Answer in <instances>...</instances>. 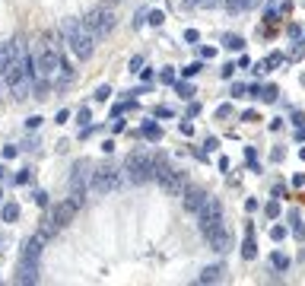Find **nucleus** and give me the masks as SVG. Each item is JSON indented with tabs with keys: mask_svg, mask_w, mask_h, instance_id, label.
<instances>
[{
	"mask_svg": "<svg viewBox=\"0 0 305 286\" xmlns=\"http://www.w3.org/2000/svg\"><path fill=\"white\" fill-rule=\"evenodd\" d=\"M60 32H64V38H67V45H70L73 57L89 60V57L95 54V38L89 35V29L83 25V19H64Z\"/></svg>",
	"mask_w": 305,
	"mask_h": 286,
	"instance_id": "obj_1",
	"label": "nucleus"
},
{
	"mask_svg": "<svg viewBox=\"0 0 305 286\" xmlns=\"http://www.w3.org/2000/svg\"><path fill=\"white\" fill-rule=\"evenodd\" d=\"M124 175L130 185H146V181H153V156L150 153H130L127 162H124Z\"/></svg>",
	"mask_w": 305,
	"mask_h": 286,
	"instance_id": "obj_2",
	"label": "nucleus"
},
{
	"mask_svg": "<svg viewBox=\"0 0 305 286\" xmlns=\"http://www.w3.org/2000/svg\"><path fill=\"white\" fill-rule=\"evenodd\" d=\"M83 25L89 29V35L99 41V38L111 35V29H115V16H111L108 6H95V10H89L83 16Z\"/></svg>",
	"mask_w": 305,
	"mask_h": 286,
	"instance_id": "obj_3",
	"label": "nucleus"
},
{
	"mask_svg": "<svg viewBox=\"0 0 305 286\" xmlns=\"http://www.w3.org/2000/svg\"><path fill=\"white\" fill-rule=\"evenodd\" d=\"M89 178H92V191H95V194H108V191L121 188V172L115 166H108V162H105V166H99Z\"/></svg>",
	"mask_w": 305,
	"mask_h": 286,
	"instance_id": "obj_4",
	"label": "nucleus"
},
{
	"mask_svg": "<svg viewBox=\"0 0 305 286\" xmlns=\"http://www.w3.org/2000/svg\"><path fill=\"white\" fill-rule=\"evenodd\" d=\"M35 64H38V73L45 76V80L57 73V67H60V51H57L54 41H51V35H48L45 41H41V54H38Z\"/></svg>",
	"mask_w": 305,
	"mask_h": 286,
	"instance_id": "obj_5",
	"label": "nucleus"
},
{
	"mask_svg": "<svg viewBox=\"0 0 305 286\" xmlns=\"http://www.w3.org/2000/svg\"><path fill=\"white\" fill-rule=\"evenodd\" d=\"M83 207V201H76V197H70V201H60V204H54V210H51V229H64V226H70L73 223V216H76V210Z\"/></svg>",
	"mask_w": 305,
	"mask_h": 286,
	"instance_id": "obj_6",
	"label": "nucleus"
},
{
	"mask_svg": "<svg viewBox=\"0 0 305 286\" xmlns=\"http://www.w3.org/2000/svg\"><path fill=\"white\" fill-rule=\"evenodd\" d=\"M197 216H200V232H207L213 226H223V207H220L216 197H207L204 207L197 210Z\"/></svg>",
	"mask_w": 305,
	"mask_h": 286,
	"instance_id": "obj_7",
	"label": "nucleus"
},
{
	"mask_svg": "<svg viewBox=\"0 0 305 286\" xmlns=\"http://www.w3.org/2000/svg\"><path fill=\"white\" fill-rule=\"evenodd\" d=\"M92 162L89 159H80L73 166V175H70V191H73V197L76 201H83V194H86V185H89V175H92Z\"/></svg>",
	"mask_w": 305,
	"mask_h": 286,
	"instance_id": "obj_8",
	"label": "nucleus"
},
{
	"mask_svg": "<svg viewBox=\"0 0 305 286\" xmlns=\"http://www.w3.org/2000/svg\"><path fill=\"white\" fill-rule=\"evenodd\" d=\"M204 236H207V245H210V248L216 251V255L229 251V245H232V236L226 232V226H213V229H207Z\"/></svg>",
	"mask_w": 305,
	"mask_h": 286,
	"instance_id": "obj_9",
	"label": "nucleus"
},
{
	"mask_svg": "<svg viewBox=\"0 0 305 286\" xmlns=\"http://www.w3.org/2000/svg\"><path fill=\"white\" fill-rule=\"evenodd\" d=\"M207 197H210V194H207L204 188L188 185V188H185V210H188V213H197L200 207H204V201H207Z\"/></svg>",
	"mask_w": 305,
	"mask_h": 286,
	"instance_id": "obj_10",
	"label": "nucleus"
},
{
	"mask_svg": "<svg viewBox=\"0 0 305 286\" xmlns=\"http://www.w3.org/2000/svg\"><path fill=\"white\" fill-rule=\"evenodd\" d=\"M16 283H38V264L35 261H19V271H16V277H13Z\"/></svg>",
	"mask_w": 305,
	"mask_h": 286,
	"instance_id": "obj_11",
	"label": "nucleus"
},
{
	"mask_svg": "<svg viewBox=\"0 0 305 286\" xmlns=\"http://www.w3.org/2000/svg\"><path fill=\"white\" fill-rule=\"evenodd\" d=\"M41 245H45V236L38 232V236H32L29 242H25L22 258H25V261H35V264H38V258H41Z\"/></svg>",
	"mask_w": 305,
	"mask_h": 286,
	"instance_id": "obj_12",
	"label": "nucleus"
},
{
	"mask_svg": "<svg viewBox=\"0 0 305 286\" xmlns=\"http://www.w3.org/2000/svg\"><path fill=\"white\" fill-rule=\"evenodd\" d=\"M223 274H226V267H223V264H210V267H204V271H200L197 280H200V283H220V280H223Z\"/></svg>",
	"mask_w": 305,
	"mask_h": 286,
	"instance_id": "obj_13",
	"label": "nucleus"
},
{
	"mask_svg": "<svg viewBox=\"0 0 305 286\" xmlns=\"http://www.w3.org/2000/svg\"><path fill=\"white\" fill-rule=\"evenodd\" d=\"M242 258H245V261H255V258H258V242H255V229H251V226H248L245 245H242Z\"/></svg>",
	"mask_w": 305,
	"mask_h": 286,
	"instance_id": "obj_14",
	"label": "nucleus"
},
{
	"mask_svg": "<svg viewBox=\"0 0 305 286\" xmlns=\"http://www.w3.org/2000/svg\"><path fill=\"white\" fill-rule=\"evenodd\" d=\"M19 204H16V201H6V204H0V216H3V223H16V220H19Z\"/></svg>",
	"mask_w": 305,
	"mask_h": 286,
	"instance_id": "obj_15",
	"label": "nucleus"
},
{
	"mask_svg": "<svg viewBox=\"0 0 305 286\" xmlns=\"http://www.w3.org/2000/svg\"><path fill=\"white\" fill-rule=\"evenodd\" d=\"M140 137H146V140H153V143H159V140H162V127H159V124H143Z\"/></svg>",
	"mask_w": 305,
	"mask_h": 286,
	"instance_id": "obj_16",
	"label": "nucleus"
},
{
	"mask_svg": "<svg viewBox=\"0 0 305 286\" xmlns=\"http://www.w3.org/2000/svg\"><path fill=\"white\" fill-rule=\"evenodd\" d=\"M223 48H229V51H242V48H245V38H242V35H226V38H223Z\"/></svg>",
	"mask_w": 305,
	"mask_h": 286,
	"instance_id": "obj_17",
	"label": "nucleus"
},
{
	"mask_svg": "<svg viewBox=\"0 0 305 286\" xmlns=\"http://www.w3.org/2000/svg\"><path fill=\"white\" fill-rule=\"evenodd\" d=\"M175 92L181 95V99H191V95H194V86H191L188 80H175Z\"/></svg>",
	"mask_w": 305,
	"mask_h": 286,
	"instance_id": "obj_18",
	"label": "nucleus"
},
{
	"mask_svg": "<svg viewBox=\"0 0 305 286\" xmlns=\"http://www.w3.org/2000/svg\"><path fill=\"white\" fill-rule=\"evenodd\" d=\"M270 264H274V271H286V267H290V258L277 251V255H270Z\"/></svg>",
	"mask_w": 305,
	"mask_h": 286,
	"instance_id": "obj_19",
	"label": "nucleus"
},
{
	"mask_svg": "<svg viewBox=\"0 0 305 286\" xmlns=\"http://www.w3.org/2000/svg\"><path fill=\"white\" fill-rule=\"evenodd\" d=\"M220 3H223V6H226V10H229V13H239L242 6H248V0H220Z\"/></svg>",
	"mask_w": 305,
	"mask_h": 286,
	"instance_id": "obj_20",
	"label": "nucleus"
},
{
	"mask_svg": "<svg viewBox=\"0 0 305 286\" xmlns=\"http://www.w3.org/2000/svg\"><path fill=\"white\" fill-rule=\"evenodd\" d=\"M200 70H204V64H200V60H197V64H188L185 70H181V76H185V80H191V76H197Z\"/></svg>",
	"mask_w": 305,
	"mask_h": 286,
	"instance_id": "obj_21",
	"label": "nucleus"
},
{
	"mask_svg": "<svg viewBox=\"0 0 305 286\" xmlns=\"http://www.w3.org/2000/svg\"><path fill=\"white\" fill-rule=\"evenodd\" d=\"M261 92H264V102H277V92H280V89L270 83V86H261Z\"/></svg>",
	"mask_w": 305,
	"mask_h": 286,
	"instance_id": "obj_22",
	"label": "nucleus"
},
{
	"mask_svg": "<svg viewBox=\"0 0 305 286\" xmlns=\"http://www.w3.org/2000/svg\"><path fill=\"white\" fill-rule=\"evenodd\" d=\"M280 64H283V54H280V51H274V54L264 60V67H280Z\"/></svg>",
	"mask_w": 305,
	"mask_h": 286,
	"instance_id": "obj_23",
	"label": "nucleus"
},
{
	"mask_svg": "<svg viewBox=\"0 0 305 286\" xmlns=\"http://www.w3.org/2000/svg\"><path fill=\"white\" fill-rule=\"evenodd\" d=\"M264 213L270 216V220H277V216H280V204H277V201H270V204L264 207Z\"/></svg>",
	"mask_w": 305,
	"mask_h": 286,
	"instance_id": "obj_24",
	"label": "nucleus"
},
{
	"mask_svg": "<svg viewBox=\"0 0 305 286\" xmlns=\"http://www.w3.org/2000/svg\"><path fill=\"white\" fill-rule=\"evenodd\" d=\"M162 19H165V16H162L159 10H153V13H146V22H150V25H162Z\"/></svg>",
	"mask_w": 305,
	"mask_h": 286,
	"instance_id": "obj_25",
	"label": "nucleus"
},
{
	"mask_svg": "<svg viewBox=\"0 0 305 286\" xmlns=\"http://www.w3.org/2000/svg\"><path fill=\"white\" fill-rule=\"evenodd\" d=\"M245 159L251 169H258V156H255V146H245Z\"/></svg>",
	"mask_w": 305,
	"mask_h": 286,
	"instance_id": "obj_26",
	"label": "nucleus"
},
{
	"mask_svg": "<svg viewBox=\"0 0 305 286\" xmlns=\"http://www.w3.org/2000/svg\"><path fill=\"white\" fill-rule=\"evenodd\" d=\"M108 95H111L108 86H99V89H95V102H108Z\"/></svg>",
	"mask_w": 305,
	"mask_h": 286,
	"instance_id": "obj_27",
	"label": "nucleus"
},
{
	"mask_svg": "<svg viewBox=\"0 0 305 286\" xmlns=\"http://www.w3.org/2000/svg\"><path fill=\"white\" fill-rule=\"evenodd\" d=\"M185 41H188V45H197V41H200V32H197V29H188V32H185Z\"/></svg>",
	"mask_w": 305,
	"mask_h": 286,
	"instance_id": "obj_28",
	"label": "nucleus"
},
{
	"mask_svg": "<svg viewBox=\"0 0 305 286\" xmlns=\"http://www.w3.org/2000/svg\"><path fill=\"white\" fill-rule=\"evenodd\" d=\"M270 239H274V242H283V239H286V229H283V226H274V229H270Z\"/></svg>",
	"mask_w": 305,
	"mask_h": 286,
	"instance_id": "obj_29",
	"label": "nucleus"
},
{
	"mask_svg": "<svg viewBox=\"0 0 305 286\" xmlns=\"http://www.w3.org/2000/svg\"><path fill=\"white\" fill-rule=\"evenodd\" d=\"M159 80H162V83H175V70H172V67H165V70L159 73Z\"/></svg>",
	"mask_w": 305,
	"mask_h": 286,
	"instance_id": "obj_30",
	"label": "nucleus"
},
{
	"mask_svg": "<svg viewBox=\"0 0 305 286\" xmlns=\"http://www.w3.org/2000/svg\"><path fill=\"white\" fill-rule=\"evenodd\" d=\"M124 118H121V115H115V121H111V131H115V134H121V131H124Z\"/></svg>",
	"mask_w": 305,
	"mask_h": 286,
	"instance_id": "obj_31",
	"label": "nucleus"
},
{
	"mask_svg": "<svg viewBox=\"0 0 305 286\" xmlns=\"http://www.w3.org/2000/svg\"><path fill=\"white\" fill-rule=\"evenodd\" d=\"M25 181H32V169H22L19 175H16V185H25Z\"/></svg>",
	"mask_w": 305,
	"mask_h": 286,
	"instance_id": "obj_32",
	"label": "nucleus"
},
{
	"mask_svg": "<svg viewBox=\"0 0 305 286\" xmlns=\"http://www.w3.org/2000/svg\"><path fill=\"white\" fill-rule=\"evenodd\" d=\"M229 115H232V105H220V108H216V118H220V121H226Z\"/></svg>",
	"mask_w": 305,
	"mask_h": 286,
	"instance_id": "obj_33",
	"label": "nucleus"
},
{
	"mask_svg": "<svg viewBox=\"0 0 305 286\" xmlns=\"http://www.w3.org/2000/svg\"><path fill=\"white\" fill-rule=\"evenodd\" d=\"M89 108H80V111H76V121H80V124H89Z\"/></svg>",
	"mask_w": 305,
	"mask_h": 286,
	"instance_id": "obj_34",
	"label": "nucleus"
},
{
	"mask_svg": "<svg viewBox=\"0 0 305 286\" xmlns=\"http://www.w3.org/2000/svg\"><path fill=\"white\" fill-rule=\"evenodd\" d=\"M178 131L185 134V137H191V134H194V124H191V121H181V124H178Z\"/></svg>",
	"mask_w": 305,
	"mask_h": 286,
	"instance_id": "obj_35",
	"label": "nucleus"
},
{
	"mask_svg": "<svg viewBox=\"0 0 305 286\" xmlns=\"http://www.w3.org/2000/svg\"><path fill=\"white\" fill-rule=\"evenodd\" d=\"M143 76V83H153V67H140V70H137Z\"/></svg>",
	"mask_w": 305,
	"mask_h": 286,
	"instance_id": "obj_36",
	"label": "nucleus"
},
{
	"mask_svg": "<svg viewBox=\"0 0 305 286\" xmlns=\"http://www.w3.org/2000/svg\"><path fill=\"white\" fill-rule=\"evenodd\" d=\"M153 115H156V118H172V108H169V105H159Z\"/></svg>",
	"mask_w": 305,
	"mask_h": 286,
	"instance_id": "obj_37",
	"label": "nucleus"
},
{
	"mask_svg": "<svg viewBox=\"0 0 305 286\" xmlns=\"http://www.w3.org/2000/svg\"><path fill=\"white\" fill-rule=\"evenodd\" d=\"M32 197H35V204H38V207H48V194H45V191H35Z\"/></svg>",
	"mask_w": 305,
	"mask_h": 286,
	"instance_id": "obj_38",
	"label": "nucleus"
},
{
	"mask_svg": "<svg viewBox=\"0 0 305 286\" xmlns=\"http://www.w3.org/2000/svg\"><path fill=\"white\" fill-rule=\"evenodd\" d=\"M207 153H213V150H220V140H216V137H207Z\"/></svg>",
	"mask_w": 305,
	"mask_h": 286,
	"instance_id": "obj_39",
	"label": "nucleus"
},
{
	"mask_svg": "<svg viewBox=\"0 0 305 286\" xmlns=\"http://www.w3.org/2000/svg\"><path fill=\"white\" fill-rule=\"evenodd\" d=\"M245 92H248L245 83H232V95H245Z\"/></svg>",
	"mask_w": 305,
	"mask_h": 286,
	"instance_id": "obj_40",
	"label": "nucleus"
},
{
	"mask_svg": "<svg viewBox=\"0 0 305 286\" xmlns=\"http://www.w3.org/2000/svg\"><path fill=\"white\" fill-rule=\"evenodd\" d=\"M140 67H143V57H140V54H137V57H130V70L137 73V70H140Z\"/></svg>",
	"mask_w": 305,
	"mask_h": 286,
	"instance_id": "obj_41",
	"label": "nucleus"
},
{
	"mask_svg": "<svg viewBox=\"0 0 305 286\" xmlns=\"http://www.w3.org/2000/svg\"><path fill=\"white\" fill-rule=\"evenodd\" d=\"M16 153H19V146H3V159H13Z\"/></svg>",
	"mask_w": 305,
	"mask_h": 286,
	"instance_id": "obj_42",
	"label": "nucleus"
},
{
	"mask_svg": "<svg viewBox=\"0 0 305 286\" xmlns=\"http://www.w3.org/2000/svg\"><path fill=\"white\" fill-rule=\"evenodd\" d=\"M200 115V105H197V102H191V105H188V118H197Z\"/></svg>",
	"mask_w": 305,
	"mask_h": 286,
	"instance_id": "obj_43",
	"label": "nucleus"
},
{
	"mask_svg": "<svg viewBox=\"0 0 305 286\" xmlns=\"http://www.w3.org/2000/svg\"><path fill=\"white\" fill-rule=\"evenodd\" d=\"M38 124H41V118H38V115H32L29 121H25V127H32V131H35V127H38Z\"/></svg>",
	"mask_w": 305,
	"mask_h": 286,
	"instance_id": "obj_44",
	"label": "nucleus"
},
{
	"mask_svg": "<svg viewBox=\"0 0 305 286\" xmlns=\"http://www.w3.org/2000/svg\"><path fill=\"white\" fill-rule=\"evenodd\" d=\"M220 73H223V76H226V80H229V76H232V73H235V64H226V67H223V70H220Z\"/></svg>",
	"mask_w": 305,
	"mask_h": 286,
	"instance_id": "obj_45",
	"label": "nucleus"
},
{
	"mask_svg": "<svg viewBox=\"0 0 305 286\" xmlns=\"http://www.w3.org/2000/svg\"><path fill=\"white\" fill-rule=\"evenodd\" d=\"M242 121H248V124H251V121H261V118H258V111H245V115H242Z\"/></svg>",
	"mask_w": 305,
	"mask_h": 286,
	"instance_id": "obj_46",
	"label": "nucleus"
},
{
	"mask_svg": "<svg viewBox=\"0 0 305 286\" xmlns=\"http://www.w3.org/2000/svg\"><path fill=\"white\" fill-rule=\"evenodd\" d=\"M67 118H70V111H67V108H60V111H57V124H64Z\"/></svg>",
	"mask_w": 305,
	"mask_h": 286,
	"instance_id": "obj_47",
	"label": "nucleus"
},
{
	"mask_svg": "<svg viewBox=\"0 0 305 286\" xmlns=\"http://www.w3.org/2000/svg\"><path fill=\"white\" fill-rule=\"evenodd\" d=\"M213 54H216V51H213V48H200V57H204V60H210Z\"/></svg>",
	"mask_w": 305,
	"mask_h": 286,
	"instance_id": "obj_48",
	"label": "nucleus"
},
{
	"mask_svg": "<svg viewBox=\"0 0 305 286\" xmlns=\"http://www.w3.org/2000/svg\"><path fill=\"white\" fill-rule=\"evenodd\" d=\"M216 3H220V0H200L197 6H216Z\"/></svg>",
	"mask_w": 305,
	"mask_h": 286,
	"instance_id": "obj_49",
	"label": "nucleus"
},
{
	"mask_svg": "<svg viewBox=\"0 0 305 286\" xmlns=\"http://www.w3.org/2000/svg\"><path fill=\"white\" fill-rule=\"evenodd\" d=\"M0 204H3V188H0Z\"/></svg>",
	"mask_w": 305,
	"mask_h": 286,
	"instance_id": "obj_50",
	"label": "nucleus"
},
{
	"mask_svg": "<svg viewBox=\"0 0 305 286\" xmlns=\"http://www.w3.org/2000/svg\"><path fill=\"white\" fill-rule=\"evenodd\" d=\"M0 178H3V166H0Z\"/></svg>",
	"mask_w": 305,
	"mask_h": 286,
	"instance_id": "obj_51",
	"label": "nucleus"
},
{
	"mask_svg": "<svg viewBox=\"0 0 305 286\" xmlns=\"http://www.w3.org/2000/svg\"><path fill=\"white\" fill-rule=\"evenodd\" d=\"M108 3H118V0H108Z\"/></svg>",
	"mask_w": 305,
	"mask_h": 286,
	"instance_id": "obj_52",
	"label": "nucleus"
}]
</instances>
